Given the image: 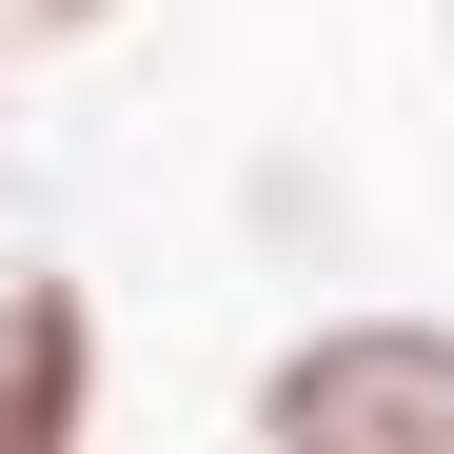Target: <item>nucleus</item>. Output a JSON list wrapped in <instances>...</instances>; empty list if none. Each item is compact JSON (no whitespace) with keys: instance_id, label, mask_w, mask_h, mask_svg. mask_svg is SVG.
Segmentation results:
<instances>
[{"instance_id":"nucleus-1","label":"nucleus","mask_w":454,"mask_h":454,"mask_svg":"<svg viewBox=\"0 0 454 454\" xmlns=\"http://www.w3.org/2000/svg\"><path fill=\"white\" fill-rule=\"evenodd\" d=\"M257 454H454V317H317L257 356Z\"/></svg>"},{"instance_id":"nucleus-2","label":"nucleus","mask_w":454,"mask_h":454,"mask_svg":"<svg viewBox=\"0 0 454 454\" xmlns=\"http://www.w3.org/2000/svg\"><path fill=\"white\" fill-rule=\"evenodd\" d=\"M99 296L59 277V257H20L0 277V454H99Z\"/></svg>"},{"instance_id":"nucleus-3","label":"nucleus","mask_w":454,"mask_h":454,"mask_svg":"<svg viewBox=\"0 0 454 454\" xmlns=\"http://www.w3.org/2000/svg\"><path fill=\"white\" fill-rule=\"evenodd\" d=\"M0 20H20V40H99L119 0H0Z\"/></svg>"},{"instance_id":"nucleus-4","label":"nucleus","mask_w":454,"mask_h":454,"mask_svg":"<svg viewBox=\"0 0 454 454\" xmlns=\"http://www.w3.org/2000/svg\"><path fill=\"white\" fill-rule=\"evenodd\" d=\"M0 40H20V20H0Z\"/></svg>"},{"instance_id":"nucleus-5","label":"nucleus","mask_w":454,"mask_h":454,"mask_svg":"<svg viewBox=\"0 0 454 454\" xmlns=\"http://www.w3.org/2000/svg\"><path fill=\"white\" fill-rule=\"evenodd\" d=\"M434 20H454V0H434Z\"/></svg>"}]
</instances>
